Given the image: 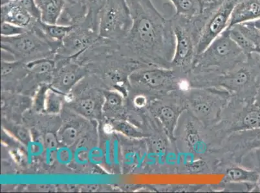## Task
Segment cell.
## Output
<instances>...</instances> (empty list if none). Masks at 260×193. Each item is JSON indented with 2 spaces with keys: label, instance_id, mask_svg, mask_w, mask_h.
Listing matches in <instances>:
<instances>
[{
  "label": "cell",
  "instance_id": "1",
  "mask_svg": "<svg viewBox=\"0 0 260 193\" xmlns=\"http://www.w3.org/2000/svg\"><path fill=\"white\" fill-rule=\"evenodd\" d=\"M132 18L127 36L119 42L125 49L152 66L171 67L176 39L171 19L163 16L152 0H126Z\"/></svg>",
  "mask_w": 260,
  "mask_h": 193
},
{
  "label": "cell",
  "instance_id": "2",
  "mask_svg": "<svg viewBox=\"0 0 260 193\" xmlns=\"http://www.w3.org/2000/svg\"><path fill=\"white\" fill-rule=\"evenodd\" d=\"M248 58L231 38L226 28L198 56L191 71L196 74H223L235 69Z\"/></svg>",
  "mask_w": 260,
  "mask_h": 193
},
{
  "label": "cell",
  "instance_id": "3",
  "mask_svg": "<svg viewBox=\"0 0 260 193\" xmlns=\"http://www.w3.org/2000/svg\"><path fill=\"white\" fill-rule=\"evenodd\" d=\"M176 47L171 67L182 73L192 69L198 57L197 47L203 26L198 20L173 15L171 18Z\"/></svg>",
  "mask_w": 260,
  "mask_h": 193
},
{
  "label": "cell",
  "instance_id": "4",
  "mask_svg": "<svg viewBox=\"0 0 260 193\" xmlns=\"http://www.w3.org/2000/svg\"><path fill=\"white\" fill-rule=\"evenodd\" d=\"M219 86L228 92L240 93L246 103H253L260 81V62L251 57L225 74L217 75Z\"/></svg>",
  "mask_w": 260,
  "mask_h": 193
},
{
  "label": "cell",
  "instance_id": "5",
  "mask_svg": "<svg viewBox=\"0 0 260 193\" xmlns=\"http://www.w3.org/2000/svg\"><path fill=\"white\" fill-rule=\"evenodd\" d=\"M131 26V15L126 0H106L99 16L100 36L121 41Z\"/></svg>",
  "mask_w": 260,
  "mask_h": 193
},
{
  "label": "cell",
  "instance_id": "6",
  "mask_svg": "<svg viewBox=\"0 0 260 193\" xmlns=\"http://www.w3.org/2000/svg\"><path fill=\"white\" fill-rule=\"evenodd\" d=\"M226 93L216 89H191L186 95V105L196 118L210 124L220 116L228 100Z\"/></svg>",
  "mask_w": 260,
  "mask_h": 193
},
{
  "label": "cell",
  "instance_id": "7",
  "mask_svg": "<svg viewBox=\"0 0 260 193\" xmlns=\"http://www.w3.org/2000/svg\"><path fill=\"white\" fill-rule=\"evenodd\" d=\"M1 45L3 50L22 58L44 56L54 50L44 36L33 30L14 36H1Z\"/></svg>",
  "mask_w": 260,
  "mask_h": 193
},
{
  "label": "cell",
  "instance_id": "8",
  "mask_svg": "<svg viewBox=\"0 0 260 193\" xmlns=\"http://www.w3.org/2000/svg\"><path fill=\"white\" fill-rule=\"evenodd\" d=\"M178 70L153 66L134 73L132 79L151 90L169 91L179 86Z\"/></svg>",
  "mask_w": 260,
  "mask_h": 193
},
{
  "label": "cell",
  "instance_id": "9",
  "mask_svg": "<svg viewBox=\"0 0 260 193\" xmlns=\"http://www.w3.org/2000/svg\"><path fill=\"white\" fill-rule=\"evenodd\" d=\"M236 2L237 0H223L208 18L201 32L197 47L198 56L228 28Z\"/></svg>",
  "mask_w": 260,
  "mask_h": 193
},
{
  "label": "cell",
  "instance_id": "10",
  "mask_svg": "<svg viewBox=\"0 0 260 193\" xmlns=\"http://www.w3.org/2000/svg\"><path fill=\"white\" fill-rule=\"evenodd\" d=\"M106 0H66L64 11L59 22L75 25L84 22L89 16L99 17Z\"/></svg>",
  "mask_w": 260,
  "mask_h": 193
},
{
  "label": "cell",
  "instance_id": "11",
  "mask_svg": "<svg viewBox=\"0 0 260 193\" xmlns=\"http://www.w3.org/2000/svg\"><path fill=\"white\" fill-rule=\"evenodd\" d=\"M41 19L33 15L20 2H6L1 5L2 23H10L30 30Z\"/></svg>",
  "mask_w": 260,
  "mask_h": 193
},
{
  "label": "cell",
  "instance_id": "12",
  "mask_svg": "<svg viewBox=\"0 0 260 193\" xmlns=\"http://www.w3.org/2000/svg\"><path fill=\"white\" fill-rule=\"evenodd\" d=\"M175 9L174 15L193 20L202 16H210L218 8L222 1L207 0H169Z\"/></svg>",
  "mask_w": 260,
  "mask_h": 193
},
{
  "label": "cell",
  "instance_id": "13",
  "mask_svg": "<svg viewBox=\"0 0 260 193\" xmlns=\"http://www.w3.org/2000/svg\"><path fill=\"white\" fill-rule=\"evenodd\" d=\"M184 107L172 103H157L153 108V114L159 120L170 138H174L178 120L183 114Z\"/></svg>",
  "mask_w": 260,
  "mask_h": 193
},
{
  "label": "cell",
  "instance_id": "14",
  "mask_svg": "<svg viewBox=\"0 0 260 193\" xmlns=\"http://www.w3.org/2000/svg\"><path fill=\"white\" fill-rule=\"evenodd\" d=\"M260 18V0H237L228 28Z\"/></svg>",
  "mask_w": 260,
  "mask_h": 193
},
{
  "label": "cell",
  "instance_id": "15",
  "mask_svg": "<svg viewBox=\"0 0 260 193\" xmlns=\"http://www.w3.org/2000/svg\"><path fill=\"white\" fill-rule=\"evenodd\" d=\"M42 22L57 24L64 11L66 0H35Z\"/></svg>",
  "mask_w": 260,
  "mask_h": 193
},
{
  "label": "cell",
  "instance_id": "16",
  "mask_svg": "<svg viewBox=\"0 0 260 193\" xmlns=\"http://www.w3.org/2000/svg\"><path fill=\"white\" fill-rule=\"evenodd\" d=\"M234 128L236 131L259 129L260 108L253 103H247L240 115V120Z\"/></svg>",
  "mask_w": 260,
  "mask_h": 193
},
{
  "label": "cell",
  "instance_id": "17",
  "mask_svg": "<svg viewBox=\"0 0 260 193\" xmlns=\"http://www.w3.org/2000/svg\"><path fill=\"white\" fill-rule=\"evenodd\" d=\"M228 29L229 32H230L231 38L238 44L241 50L247 57H250L253 55V54L260 56V46L257 45L249 37L243 34L236 26H233V27L228 28Z\"/></svg>",
  "mask_w": 260,
  "mask_h": 193
},
{
  "label": "cell",
  "instance_id": "18",
  "mask_svg": "<svg viewBox=\"0 0 260 193\" xmlns=\"http://www.w3.org/2000/svg\"><path fill=\"white\" fill-rule=\"evenodd\" d=\"M259 171L234 167L228 169L225 178L229 182H247L254 184L258 180Z\"/></svg>",
  "mask_w": 260,
  "mask_h": 193
},
{
  "label": "cell",
  "instance_id": "19",
  "mask_svg": "<svg viewBox=\"0 0 260 193\" xmlns=\"http://www.w3.org/2000/svg\"><path fill=\"white\" fill-rule=\"evenodd\" d=\"M238 132H240V147L242 150L246 152L260 150V128Z\"/></svg>",
  "mask_w": 260,
  "mask_h": 193
},
{
  "label": "cell",
  "instance_id": "20",
  "mask_svg": "<svg viewBox=\"0 0 260 193\" xmlns=\"http://www.w3.org/2000/svg\"><path fill=\"white\" fill-rule=\"evenodd\" d=\"M186 128V140L188 147L191 150L196 151L199 148L200 143V136L197 128L191 123L188 122Z\"/></svg>",
  "mask_w": 260,
  "mask_h": 193
},
{
  "label": "cell",
  "instance_id": "21",
  "mask_svg": "<svg viewBox=\"0 0 260 193\" xmlns=\"http://www.w3.org/2000/svg\"><path fill=\"white\" fill-rule=\"evenodd\" d=\"M27 30L17 26L10 24L8 23H2L1 36H14L16 35L22 34Z\"/></svg>",
  "mask_w": 260,
  "mask_h": 193
},
{
  "label": "cell",
  "instance_id": "22",
  "mask_svg": "<svg viewBox=\"0 0 260 193\" xmlns=\"http://www.w3.org/2000/svg\"><path fill=\"white\" fill-rule=\"evenodd\" d=\"M60 136L61 141L66 145H73L77 140V131L73 127H68L63 129Z\"/></svg>",
  "mask_w": 260,
  "mask_h": 193
},
{
  "label": "cell",
  "instance_id": "23",
  "mask_svg": "<svg viewBox=\"0 0 260 193\" xmlns=\"http://www.w3.org/2000/svg\"><path fill=\"white\" fill-rule=\"evenodd\" d=\"M119 130L124 133L125 135L132 136V137L140 138L143 136V133L139 131L138 128L130 125L126 122H120L118 124Z\"/></svg>",
  "mask_w": 260,
  "mask_h": 193
},
{
  "label": "cell",
  "instance_id": "24",
  "mask_svg": "<svg viewBox=\"0 0 260 193\" xmlns=\"http://www.w3.org/2000/svg\"><path fill=\"white\" fill-rule=\"evenodd\" d=\"M94 103L91 100H86L79 101L77 104V108L82 114L89 115L93 112Z\"/></svg>",
  "mask_w": 260,
  "mask_h": 193
},
{
  "label": "cell",
  "instance_id": "25",
  "mask_svg": "<svg viewBox=\"0 0 260 193\" xmlns=\"http://www.w3.org/2000/svg\"><path fill=\"white\" fill-rule=\"evenodd\" d=\"M122 104V99L119 95L115 93H111L107 96L106 105L108 108L115 109L119 108Z\"/></svg>",
  "mask_w": 260,
  "mask_h": 193
},
{
  "label": "cell",
  "instance_id": "26",
  "mask_svg": "<svg viewBox=\"0 0 260 193\" xmlns=\"http://www.w3.org/2000/svg\"><path fill=\"white\" fill-rule=\"evenodd\" d=\"M45 145L49 149H53L57 146V140L55 136L52 133H47L45 136Z\"/></svg>",
  "mask_w": 260,
  "mask_h": 193
},
{
  "label": "cell",
  "instance_id": "27",
  "mask_svg": "<svg viewBox=\"0 0 260 193\" xmlns=\"http://www.w3.org/2000/svg\"><path fill=\"white\" fill-rule=\"evenodd\" d=\"M134 103L137 107L143 108L147 104V99L143 95L138 96L135 99Z\"/></svg>",
  "mask_w": 260,
  "mask_h": 193
},
{
  "label": "cell",
  "instance_id": "28",
  "mask_svg": "<svg viewBox=\"0 0 260 193\" xmlns=\"http://www.w3.org/2000/svg\"><path fill=\"white\" fill-rule=\"evenodd\" d=\"M17 133L19 137H20V139L23 140V142H27L28 140H29V135H28L27 131H26L24 129H18Z\"/></svg>",
  "mask_w": 260,
  "mask_h": 193
},
{
  "label": "cell",
  "instance_id": "29",
  "mask_svg": "<svg viewBox=\"0 0 260 193\" xmlns=\"http://www.w3.org/2000/svg\"><path fill=\"white\" fill-rule=\"evenodd\" d=\"M253 104L256 107L260 108V81L258 87H257L256 93L255 94L254 101H253Z\"/></svg>",
  "mask_w": 260,
  "mask_h": 193
},
{
  "label": "cell",
  "instance_id": "30",
  "mask_svg": "<svg viewBox=\"0 0 260 193\" xmlns=\"http://www.w3.org/2000/svg\"><path fill=\"white\" fill-rule=\"evenodd\" d=\"M257 156H258V161H259V178L257 180V182L254 183V187H253V190L256 192H260V150H258V153H257Z\"/></svg>",
  "mask_w": 260,
  "mask_h": 193
},
{
  "label": "cell",
  "instance_id": "31",
  "mask_svg": "<svg viewBox=\"0 0 260 193\" xmlns=\"http://www.w3.org/2000/svg\"><path fill=\"white\" fill-rule=\"evenodd\" d=\"M250 24L254 26V27L257 28V29L260 30V18L257 20L252 21V22H249Z\"/></svg>",
  "mask_w": 260,
  "mask_h": 193
}]
</instances>
